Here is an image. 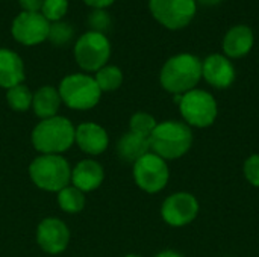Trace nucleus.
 Returning <instances> with one entry per match:
<instances>
[{
    "mask_svg": "<svg viewBox=\"0 0 259 257\" xmlns=\"http://www.w3.org/2000/svg\"><path fill=\"white\" fill-rule=\"evenodd\" d=\"M202 79V61L193 53H179L167 59L159 73L161 86L173 94L182 95L194 89Z\"/></svg>",
    "mask_w": 259,
    "mask_h": 257,
    "instance_id": "nucleus-1",
    "label": "nucleus"
},
{
    "mask_svg": "<svg viewBox=\"0 0 259 257\" xmlns=\"http://www.w3.org/2000/svg\"><path fill=\"white\" fill-rule=\"evenodd\" d=\"M150 151L164 161H175L185 156L193 145L191 127L178 120L158 123L149 136Z\"/></svg>",
    "mask_w": 259,
    "mask_h": 257,
    "instance_id": "nucleus-2",
    "label": "nucleus"
},
{
    "mask_svg": "<svg viewBox=\"0 0 259 257\" xmlns=\"http://www.w3.org/2000/svg\"><path fill=\"white\" fill-rule=\"evenodd\" d=\"M76 136L73 123L65 117H52L41 120L32 130V144L42 155H61L67 151Z\"/></svg>",
    "mask_w": 259,
    "mask_h": 257,
    "instance_id": "nucleus-3",
    "label": "nucleus"
},
{
    "mask_svg": "<svg viewBox=\"0 0 259 257\" xmlns=\"http://www.w3.org/2000/svg\"><path fill=\"white\" fill-rule=\"evenodd\" d=\"M32 182L49 192H59L71 182V168L61 155H41L29 167Z\"/></svg>",
    "mask_w": 259,
    "mask_h": 257,
    "instance_id": "nucleus-4",
    "label": "nucleus"
},
{
    "mask_svg": "<svg viewBox=\"0 0 259 257\" xmlns=\"http://www.w3.org/2000/svg\"><path fill=\"white\" fill-rule=\"evenodd\" d=\"M58 91L61 100L70 109L74 111H87L94 108L102 95V91L97 86L94 77L83 73H74L65 76L61 80Z\"/></svg>",
    "mask_w": 259,
    "mask_h": 257,
    "instance_id": "nucleus-5",
    "label": "nucleus"
},
{
    "mask_svg": "<svg viewBox=\"0 0 259 257\" xmlns=\"http://www.w3.org/2000/svg\"><path fill=\"white\" fill-rule=\"evenodd\" d=\"M179 111L184 123H187L190 127L206 129L215 123L219 115V105L211 92L194 88L182 94Z\"/></svg>",
    "mask_w": 259,
    "mask_h": 257,
    "instance_id": "nucleus-6",
    "label": "nucleus"
},
{
    "mask_svg": "<svg viewBox=\"0 0 259 257\" xmlns=\"http://www.w3.org/2000/svg\"><path fill=\"white\" fill-rule=\"evenodd\" d=\"M111 56V42L105 33L85 32L74 44V59L77 65L90 73H97L108 65Z\"/></svg>",
    "mask_w": 259,
    "mask_h": 257,
    "instance_id": "nucleus-7",
    "label": "nucleus"
},
{
    "mask_svg": "<svg viewBox=\"0 0 259 257\" xmlns=\"http://www.w3.org/2000/svg\"><path fill=\"white\" fill-rule=\"evenodd\" d=\"M153 18L170 30L187 27L197 12L196 0H149Z\"/></svg>",
    "mask_w": 259,
    "mask_h": 257,
    "instance_id": "nucleus-8",
    "label": "nucleus"
},
{
    "mask_svg": "<svg viewBox=\"0 0 259 257\" xmlns=\"http://www.w3.org/2000/svg\"><path fill=\"white\" fill-rule=\"evenodd\" d=\"M134 179L140 189L149 194L161 192L170 179L167 161L149 151L134 164Z\"/></svg>",
    "mask_w": 259,
    "mask_h": 257,
    "instance_id": "nucleus-9",
    "label": "nucleus"
},
{
    "mask_svg": "<svg viewBox=\"0 0 259 257\" xmlns=\"http://www.w3.org/2000/svg\"><path fill=\"white\" fill-rule=\"evenodd\" d=\"M200 211L199 200L191 192H175L168 195L161 206L162 220L171 227H185L191 224Z\"/></svg>",
    "mask_w": 259,
    "mask_h": 257,
    "instance_id": "nucleus-10",
    "label": "nucleus"
},
{
    "mask_svg": "<svg viewBox=\"0 0 259 257\" xmlns=\"http://www.w3.org/2000/svg\"><path fill=\"white\" fill-rule=\"evenodd\" d=\"M50 21L41 12H20L11 26L14 39L23 45H38L49 38Z\"/></svg>",
    "mask_w": 259,
    "mask_h": 257,
    "instance_id": "nucleus-11",
    "label": "nucleus"
},
{
    "mask_svg": "<svg viewBox=\"0 0 259 257\" xmlns=\"http://www.w3.org/2000/svg\"><path fill=\"white\" fill-rule=\"evenodd\" d=\"M235 67L225 55L212 53L202 61V79H205L208 85L217 89H226L235 82Z\"/></svg>",
    "mask_w": 259,
    "mask_h": 257,
    "instance_id": "nucleus-12",
    "label": "nucleus"
},
{
    "mask_svg": "<svg viewBox=\"0 0 259 257\" xmlns=\"http://www.w3.org/2000/svg\"><path fill=\"white\" fill-rule=\"evenodd\" d=\"M36 241L46 253L59 254L70 242V230L61 220L46 218L38 224Z\"/></svg>",
    "mask_w": 259,
    "mask_h": 257,
    "instance_id": "nucleus-13",
    "label": "nucleus"
},
{
    "mask_svg": "<svg viewBox=\"0 0 259 257\" xmlns=\"http://www.w3.org/2000/svg\"><path fill=\"white\" fill-rule=\"evenodd\" d=\"M255 44L253 30L246 24L232 26L223 36V55L229 59H241L250 53Z\"/></svg>",
    "mask_w": 259,
    "mask_h": 257,
    "instance_id": "nucleus-14",
    "label": "nucleus"
},
{
    "mask_svg": "<svg viewBox=\"0 0 259 257\" xmlns=\"http://www.w3.org/2000/svg\"><path fill=\"white\" fill-rule=\"evenodd\" d=\"M74 142L83 153L97 156L108 148L109 138L102 126L96 123H82L80 126L76 127Z\"/></svg>",
    "mask_w": 259,
    "mask_h": 257,
    "instance_id": "nucleus-15",
    "label": "nucleus"
},
{
    "mask_svg": "<svg viewBox=\"0 0 259 257\" xmlns=\"http://www.w3.org/2000/svg\"><path fill=\"white\" fill-rule=\"evenodd\" d=\"M103 177H105V173H103L102 165L93 159L80 161L71 171L73 186L82 191L83 194L97 189L102 185Z\"/></svg>",
    "mask_w": 259,
    "mask_h": 257,
    "instance_id": "nucleus-16",
    "label": "nucleus"
},
{
    "mask_svg": "<svg viewBox=\"0 0 259 257\" xmlns=\"http://www.w3.org/2000/svg\"><path fill=\"white\" fill-rule=\"evenodd\" d=\"M23 80L24 64L21 58L9 48H0V88L9 89L23 83Z\"/></svg>",
    "mask_w": 259,
    "mask_h": 257,
    "instance_id": "nucleus-17",
    "label": "nucleus"
},
{
    "mask_svg": "<svg viewBox=\"0 0 259 257\" xmlns=\"http://www.w3.org/2000/svg\"><path fill=\"white\" fill-rule=\"evenodd\" d=\"M149 151H150L149 138L141 136L138 133H134L131 130L127 133H124L117 142L118 158L124 162H129V164H135L140 158H143Z\"/></svg>",
    "mask_w": 259,
    "mask_h": 257,
    "instance_id": "nucleus-18",
    "label": "nucleus"
},
{
    "mask_svg": "<svg viewBox=\"0 0 259 257\" xmlns=\"http://www.w3.org/2000/svg\"><path fill=\"white\" fill-rule=\"evenodd\" d=\"M59 91L53 86H41L32 97V109L36 117L41 120H47L56 117L61 106Z\"/></svg>",
    "mask_w": 259,
    "mask_h": 257,
    "instance_id": "nucleus-19",
    "label": "nucleus"
},
{
    "mask_svg": "<svg viewBox=\"0 0 259 257\" xmlns=\"http://www.w3.org/2000/svg\"><path fill=\"white\" fill-rule=\"evenodd\" d=\"M58 204L67 214H77L85 208V194L74 186H67L58 192Z\"/></svg>",
    "mask_w": 259,
    "mask_h": 257,
    "instance_id": "nucleus-20",
    "label": "nucleus"
},
{
    "mask_svg": "<svg viewBox=\"0 0 259 257\" xmlns=\"http://www.w3.org/2000/svg\"><path fill=\"white\" fill-rule=\"evenodd\" d=\"M94 80L97 82V86L100 88L102 92L115 91L123 83V73L115 65H105L96 73Z\"/></svg>",
    "mask_w": 259,
    "mask_h": 257,
    "instance_id": "nucleus-21",
    "label": "nucleus"
},
{
    "mask_svg": "<svg viewBox=\"0 0 259 257\" xmlns=\"http://www.w3.org/2000/svg\"><path fill=\"white\" fill-rule=\"evenodd\" d=\"M32 97L33 94L23 83L6 89V101L15 112H26L29 108H32Z\"/></svg>",
    "mask_w": 259,
    "mask_h": 257,
    "instance_id": "nucleus-22",
    "label": "nucleus"
},
{
    "mask_svg": "<svg viewBox=\"0 0 259 257\" xmlns=\"http://www.w3.org/2000/svg\"><path fill=\"white\" fill-rule=\"evenodd\" d=\"M156 120L147 114V112H137L131 117V121H129V130L134 132V133H138L141 136H146L149 138L152 135V132L155 130L156 127Z\"/></svg>",
    "mask_w": 259,
    "mask_h": 257,
    "instance_id": "nucleus-23",
    "label": "nucleus"
},
{
    "mask_svg": "<svg viewBox=\"0 0 259 257\" xmlns=\"http://www.w3.org/2000/svg\"><path fill=\"white\" fill-rule=\"evenodd\" d=\"M73 35H74V29L65 23V21H55V23H50V29H49V41L53 44V45H67L71 39H73Z\"/></svg>",
    "mask_w": 259,
    "mask_h": 257,
    "instance_id": "nucleus-24",
    "label": "nucleus"
},
{
    "mask_svg": "<svg viewBox=\"0 0 259 257\" xmlns=\"http://www.w3.org/2000/svg\"><path fill=\"white\" fill-rule=\"evenodd\" d=\"M68 11V0H42L41 14L50 23L61 21Z\"/></svg>",
    "mask_w": 259,
    "mask_h": 257,
    "instance_id": "nucleus-25",
    "label": "nucleus"
},
{
    "mask_svg": "<svg viewBox=\"0 0 259 257\" xmlns=\"http://www.w3.org/2000/svg\"><path fill=\"white\" fill-rule=\"evenodd\" d=\"M88 24L93 32L105 33L111 27V17L105 9H94L88 17Z\"/></svg>",
    "mask_w": 259,
    "mask_h": 257,
    "instance_id": "nucleus-26",
    "label": "nucleus"
},
{
    "mask_svg": "<svg viewBox=\"0 0 259 257\" xmlns=\"http://www.w3.org/2000/svg\"><path fill=\"white\" fill-rule=\"evenodd\" d=\"M243 174H244L246 180H247L252 186L259 188V153H255V155L249 156V158L244 161Z\"/></svg>",
    "mask_w": 259,
    "mask_h": 257,
    "instance_id": "nucleus-27",
    "label": "nucleus"
},
{
    "mask_svg": "<svg viewBox=\"0 0 259 257\" xmlns=\"http://www.w3.org/2000/svg\"><path fill=\"white\" fill-rule=\"evenodd\" d=\"M23 12H41L42 0H18Z\"/></svg>",
    "mask_w": 259,
    "mask_h": 257,
    "instance_id": "nucleus-28",
    "label": "nucleus"
},
{
    "mask_svg": "<svg viewBox=\"0 0 259 257\" xmlns=\"http://www.w3.org/2000/svg\"><path fill=\"white\" fill-rule=\"evenodd\" d=\"M88 6H91L93 9H105L108 6H111L115 0H83Z\"/></svg>",
    "mask_w": 259,
    "mask_h": 257,
    "instance_id": "nucleus-29",
    "label": "nucleus"
},
{
    "mask_svg": "<svg viewBox=\"0 0 259 257\" xmlns=\"http://www.w3.org/2000/svg\"><path fill=\"white\" fill-rule=\"evenodd\" d=\"M155 257H184L181 253H178V251H171V250H167V251H162V253H159V254H156Z\"/></svg>",
    "mask_w": 259,
    "mask_h": 257,
    "instance_id": "nucleus-30",
    "label": "nucleus"
},
{
    "mask_svg": "<svg viewBox=\"0 0 259 257\" xmlns=\"http://www.w3.org/2000/svg\"><path fill=\"white\" fill-rule=\"evenodd\" d=\"M196 2H197V5L200 3L203 6H215V5L222 3L223 0H196Z\"/></svg>",
    "mask_w": 259,
    "mask_h": 257,
    "instance_id": "nucleus-31",
    "label": "nucleus"
},
{
    "mask_svg": "<svg viewBox=\"0 0 259 257\" xmlns=\"http://www.w3.org/2000/svg\"><path fill=\"white\" fill-rule=\"evenodd\" d=\"M126 257H141V256H138V254H127Z\"/></svg>",
    "mask_w": 259,
    "mask_h": 257,
    "instance_id": "nucleus-32",
    "label": "nucleus"
}]
</instances>
